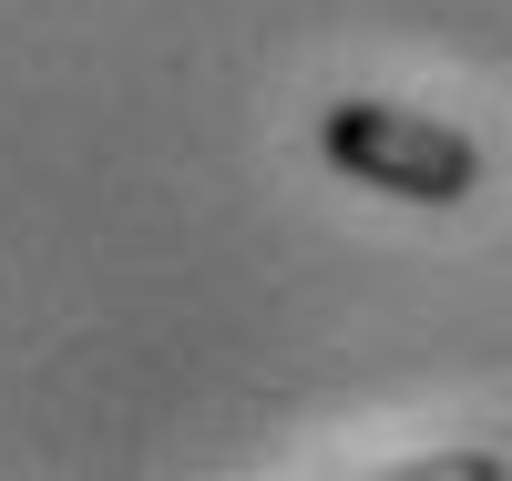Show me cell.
<instances>
[{
	"instance_id": "6da1fadb",
	"label": "cell",
	"mask_w": 512,
	"mask_h": 481,
	"mask_svg": "<svg viewBox=\"0 0 512 481\" xmlns=\"http://www.w3.org/2000/svg\"><path fill=\"white\" fill-rule=\"evenodd\" d=\"M318 144L338 174L400 195V205H461L482 185V144L461 123H431V113H400V103H328L318 113Z\"/></svg>"
},
{
	"instance_id": "7a4b0ae2",
	"label": "cell",
	"mask_w": 512,
	"mask_h": 481,
	"mask_svg": "<svg viewBox=\"0 0 512 481\" xmlns=\"http://www.w3.org/2000/svg\"><path fill=\"white\" fill-rule=\"evenodd\" d=\"M400 481H502V461L492 451H431V461H410Z\"/></svg>"
}]
</instances>
